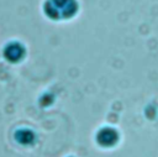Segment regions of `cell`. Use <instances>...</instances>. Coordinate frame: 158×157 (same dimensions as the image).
Segmentation results:
<instances>
[{
    "label": "cell",
    "instance_id": "3957f363",
    "mask_svg": "<svg viewBox=\"0 0 158 157\" xmlns=\"http://www.w3.org/2000/svg\"><path fill=\"white\" fill-rule=\"evenodd\" d=\"M4 58L10 63H19L26 56V48L25 46L19 41H11L7 42L2 51Z\"/></svg>",
    "mask_w": 158,
    "mask_h": 157
},
{
    "label": "cell",
    "instance_id": "277c9868",
    "mask_svg": "<svg viewBox=\"0 0 158 157\" xmlns=\"http://www.w3.org/2000/svg\"><path fill=\"white\" fill-rule=\"evenodd\" d=\"M14 138L16 140L17 143H20L22 146H27V145H32L36 136H35V132L32 130H30L27 127H21V129H17L15 131Z\"/></svg>",
    "mask_w": 158,
    "mask_h": 157
},
{
    "label": "cell",
    "instance_id": "5b68a950",
    "mask_svg": "<svg viewBox=\"0 0 158 157\" xmlns=\"http://www.w3.org/2000/svg\"><path fill=\"white\" fill-rule=\"evenodd\" d=\"M69 157H73V156H69Z\"/></svg>",
    "mask_w": 158,
    "mask_h": 157
},
{
    "label": "cell",
    "instance_id": "6da1fadb",
    "mask_svg": "<svg viewBox=\"0 0 158 157\" xmlns=\"http://www.w3.org/2000/svg\"><path fill=\"white\" fill-rule=\"evenodd\" d=\"M79 4L77 0H46L43 11L46 16L54 21L69 20L77 15Z\"/></svg>",
    "mask_w": 158,
    "mask_h": 157
},
{
    "label": "cell",
    "instance_id": "7a4b0ae2",
    "mask_svg": "<svg viewBox=\"0 0 158 157\" xmlns=\"http://www.w3.org/2000/svg\"><path fill=\"white\" fill-rule=\"evenodd\" d=\"M120 140V135L115 127L104 126L96 131L95 141L102 148H111L114 147Z\"/></svg>",
    "mask_w": 158,
    "mask_h": 157
}]
</instances>
